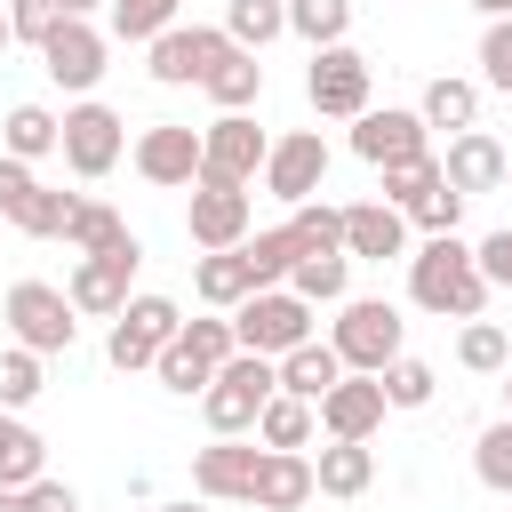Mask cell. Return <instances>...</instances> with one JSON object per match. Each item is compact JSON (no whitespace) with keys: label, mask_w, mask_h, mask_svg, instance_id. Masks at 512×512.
Returning a JSON list of instances; mask_svg holds the SVG:
<instances>
[{"label":"cell","mask_w":512,"mask_h":512,"mask_svg":"<svg viewBox=\"0 0 512 512\" xmlns=\"http://www.w3.org/2000/svg\"><path fill=\"white\" fill-rule=\"evenodd\" d=\"M408 296H416L424 312H440V320H480V304H488L480 256H472V248H464L456 232L424 240V248L408 256Z\"/></svg>","instance_id":"6da1fadb"},{"label":"cell","mask_w":512,"mask_h":512,"mask_svg":"<svg viewBox=\"0 0 512 512\" xmlns=\"http://www.w3.org/2000/svg\"><path fill=\"white\" fill-rule=\"evenodd\" d=\"M272 392H280V360H264V352H232V360L216 368V384L200 392V416H208L216 440H248Z\"/></svg>","instance_id":"7a4b0ae2"},{"label":"cell","mask_w":512,"mask_h":512,"mask_svg":"<svg viewBox=\"0 0 512 512\" xmlns=\"http://www.w3.org/2000/svg\"><path fill=\"white\" fill-rule=\"evenodd\" d=\"M400 336H408V320H400V304H384V296H344V304H336V328H328V344H336V360H344L352 376H384V368L400 360Z\"/></svg>","instance_id":"3957f363"},{"label":"cell","mask_w":512,"mask_h":512,"mask_svg":"<svg viewBox=\"0 0 512 512\" xmlns=\"http://www.w3.org/2000/svg\"><path fill=\"white\" fill-rule=\"evenodd\" d=\"M0 320H8V336H16L24 352H40V360L80 344V312H72V296L48 288V280H16L8 304H0Z\"/></svg>","instance_id":"277c9868"},{"label":"cell","mask_w":512,"mask_h":512,"mask_svg":"<svg viewBox=\"0 0 512 512\" xmlns=\"http://www.w3.org/2000/svg\"><path fill=\"white\" fill-rule=\"evenodd\" d=\"M232 336H240V352L288 360L296 344H312V304H304L296 288H256V296L232 312Z\"/></svg>","instance_id":"5b68a950"},{"label":"cell","mask_w":512,"mask_h":512,"mask_svg":"<svg viewBox=\"0 0 512 512\" xmlns=\"http://www.w3.org/2000/svg\"><path fill=\"white\" fill-rule=\"evenodd\" d=\"M176 328H184L176 296H128V312H120V320H112V336H104V360H112L120 376L160 368V352L176 344Z\"/></svg>","instance_id":"8992f818"},{"label":"cell","mask_w":512,"mask_h":512,"mask_svg":"<svg viewBox=\"0 0 512 512\" xmlns=\"http://www.w3.org/2000/svg\"><path fill=\"white\" fill-rule=\"evenodd\" d=\"M232 352H240V336H232V320H224V312L184 320V328H176V344L160 352V384L192 400V392H208V384H216V368H224Z\"/></svg>","instance_id":"52a82bcc"},{"label":"cell","mask_w":512,"mask_h":512,"mask_svg":"<svg viewBox=\"0 0 512 512\" xmlns=\"http://www.w3.org/2000/svg\"><path fill=\"white\" fill-rule=\"evenodd\" d=\"M264 160H272V136L248 120V112H216L208 128H200V176L208 184H256L264 176Z\"/></svg>","instance_id":"ba28073f"},{"label":"cell","mask_w":512,"mask_h":512,"mask_svg":"<svg viewBox=\"0 0 512 512\" xmlns=\"http://www.w3.org/2000/svg\"><path fill=\"white\" fill-rule=\"evenodd\" d=\"M136 264H144V240H136V232H128L120 248H104V256H80L72 280H64L72 312H80V320H120V312H128V280H136Z\"/></svg>","instance_id":"9c48e42d"},{"label":"cell","mask_w":512,"mask_h":512,"mask_svg":"<svg viewBox=\"0 0 512 512\" xmlns=\"http://www.w3.org/2000/svg\"><path fill=\"white\" fill-rule=\"evenodd\" d=\"M224 56H232V32H224V24H176V32H160V40L144 48V72H152L160 88H200Z\"/></svg>","instance_id":"30bf717a"},{"label":"cell","mask_w":512,"mask_h":512,"mask_svg":"<svg viewBox=\"0 0 512 512\" xmlns=\"http://www.w3.org/2000/svg\"><path fill=\"white\" fill-rule=\"evenodd\" d=\"M304 96L320 120H360L376 104V72L360 48H312V72H304Z\"/></svg>","instance_id":"8fae6325"},{"label":"cell","mask_w":512,"mask_h":512,"mask_svg":"<svg viewBox=\"0 0 512 512\" xmlns=\"http://www.w3.org/2000/svg\"><path fill=\"white\" fill-rule=\"evenodd\" d=\"M120 152H128V120H120L112 104L80 96V104L64 112V168L96 184V176H112V168H120Z\"/></svg>","instance_id":"7c38bea8"},{"label":"cell","mask_w":512,"mask_h":512,"mask_svg":"<svg viewBox=\"0 0 512 512\" xmlns=\"http://www.w3.org/2000/svg\"><path fill=\"white\" fill-rule=\"evenodd\" d=\"M352 152L384 176V168H408V160H424L432 152V128H424V112H400V104H368L360 120H352Z\"/></svg>","instance_id":"4fadbf2b"},{"label":"cell","mask_w":512,"mask_h":512,"mask_svg":"<svg viewBox=\"0 0 512 512\" xmlns=\"http://www.w3.org/2000/svg\"><path fill=\"white\" fill-rule=\"evenodd\" d=\"M256 464H264V440H208V448H192L200 504H248L256 496Z\"/></svg>","instance_id":"5bb4252c"},{"label":"cell","mask_w":512,"mask_h":512,"mask_svg":"<svg viewBox=\"0 0 512 512\" xmlns=\"http://www.w3.org/2000/svg\"><path fill=\"white\" fill-rule=\"evenodd\" d=\"M184 232H192V248L200 256H216V248H240L248 240V192L240 184H192V200H184Z\"/></svg>","instance_id":"9a60e30c"},{"label":"cell","mask_w":512,"mask_h":512,"mask_svg":"<svg viewBox=\"0 0 512 512\" xmlns=\"http://www.w3.org/2000/svg\"><path fill=\"white\" fill-rule=\"evenodd\" d=\"M40 64H48V80H56V88L88 96V88L104 80V32H96L88 16H64V24L40 40Z\"/></svg>","instance_id":"2e32d148"},{"label":"cell","mask_w":512,"mask_h":512,"mask_svg":"<svg viewBox=\"0 0 512 512\" xmlns=\"http://www.w3.org/2000/svg\"><path fill=\"white\" fill-rule=\"evenodd\" d=\"M128 160H136V176H144V184H168V192H176V184H200V128L160 120V128H144V136H136V152H128Z\"/></svg>","instance_id":"e0dca14e"},{"label":"cell","mask_w":512,"mask_h":512,"mask_svg":"<svg viewBox=\"0 0 512 512\" xmlns=\"http://www.w3.org/2000/svg\"><path fill=\"white\" fill-rule=\"evenodd\" d=\"M320 176H328V144H320V128L280 136V144H272V160H264V192H272V200H288V208H304V200L320 192Z\"/></svg>","instance_id":"ac0fdd59"},{"label":"cell","mask_w":512,"mask_h":512,"mask_svg":"<svg viewBox=\"0 0 512 512\" xmlns=\"http://www.w3.org/2000/svg\"><path fill=\"white\" fill-rule=\"evenodd\" d=\"M384 376H344L328 400H320V432L328 440H376V424H384Z\"/></svg>","instance_id":"d6986e66"},{"label":"cell","mask_w":512,"mask_h":512,"mask_svg":"<svg viewBox=\"0 0 512 512\" xmlns=\"http://www.w3.org/2000/svg\"><path fill=\"white\" fill-rule=\"evenodd\" d=\"M320 496V480H312V456L304 448H264V464H256V512H304Z\"/></svg>","instance_id":"ffe728a7"},{"label":"cell","mask_w":512,"mask_h":512,"mask_svg":"<svg viewBox=\"0 0 512 512\" xmlns=\"http://www.w3.org/2000/svg\"><path fill=\"white\" fill-rule=\"evenodd\" d=\"M440 176H448V192H504V144L488 136V128H464V136H448V160H440Z\"/></svg>","instance_id":"44dd1931"},{"label":"cell","mask_w":512,"mask_h":512,"mask_svg":"<svg viewBox=\"0 0 512 512\" xmlns=\"http://www.w3.org/2000/svg\"><path fill=\"white\" fill-rule=\"evenodd\" d=\"M344 256H368V264L408 256V216L392 200H352L344 208Z\"/></svg>","instance_id":"7402d4cb"},{"label":"cell","mask_w":512,"mask_h":512,"mask_svg":"<svg viewBox=\"0 0 512 512\" xmlns=\"http://www.w3.org/2000/svg\"><path fill=\"white\" fill-rule=\"evenodd\" d=\"M192 288H200V304H208V312H240V304L256 296V272H248V256H240V248H216V256H200V264H192Z\"/></svg>","instance_id":"603a6c76"},{"label":"cell","mask_w":512,"mask_h":512,"mask_svg":"<svg viewBox=\"0 0 512 512\" xmlns=\"http://www.w3.org/2000/svg\"><path fill=\"white\" fill-rule=\"evenodd\" d=\"M344 376H352V368H344V360H336V344H320V336H312V344H296V352L280 360V392H296V400H312V408H320Z\"/></svg>","instance_id":"cb8c5ba5"},{"label":"cell","mask_w":512,"mask_h":512,"mask_svg":"<svg viewBox=\"0 0 512 512\" xmlns=\"http://www.w3.org/2000/svg\"><path fill=\"white\" fill-rule=\"evenodd\" d=\"M312 480H320V496H368L376 488V448L368 440H328L312 456Z\"/></svg>","instance_id":"d4e9b609"},{"label":"cell","mask_w":512,"mask_h":512,"mask_svg":"<svg viewBox=\"0 0 512 512\" xmlns=\"http://www.w3.org/2000/svg\"><path fill=\"white\" fill-rule=\"evenodd\" d=\"M0 152L32 168V160H48V152H64V120H56L48 104H16V112L0 120Z\"/></svg>","instance_id":"484cf974"},{"label":"cell","mask_w":512,"mask_h":512,"mask_svg":"<svg viewBox=\"0 0 512 512\" xmlns=\"http://www.w3.org/2000/svg\"><path fill=\"white\" fill-rule=\"evenodd\" d=\"M40 464H48V440H40L16 408H0V488H32V480H48Z\"/></svg>","instance_id":"4316f807"},{"label":"cell","mask_w":512,"mask_h":512,"mask_svg":"<svg viewBox=\"0 0 512 512\" xmlns=\"http://www.w3.org/2000/svg\"><path fill=\"white\" fill-rule=\"evenodd\" d=\"M424 128H448V136H464V128H480V88L472 80H456V72H440L432 88H424Z\"/></svg>","instance_id":"83f0119b"},{"label":"cell","mask_w":512,"mask_h":512,"mask_svg":"<svg viewBox=\"0 0 512 512\" xmlns=\"http://www.w3.org/2000/svg\"><path fill=\"white\" fill-rule=\"evenodd\" d=\"M312 432H320V408L296 400V392H272L264 416H256V440L264 448H312Z\"/></svg>","instance_id":"f1b7e54d"},{"label":"cell","mask_w":512,"mask_h":512,"mask_svg":"<svg viewBox=\"0 0 512 512\" xmlns=\"http://www.w3.org/2000/svg\"><path fill=\"white\" fill-rule=\"evenodd\" d=\"M224 32H232V48L264 56L288 32V0H224Z\"/></svg>","instance_id":"f546056e"},{"label":"cell","mask_w":512,"mask_h":512,"mask_svg":"<svg viewBox=\"0 0 512 512\" xmlns=\"http://www.w3.org/2000/svg\"><path fill=\"white\" fill-rule=\"evenodd\" d=\"M200 88H208V104H216V112H248V104L264 96V64H256L248 48H232V56H224Z\"/></svg>","instance_id":"4dcf8cb0"},{"label":"cell","mask_w":512,"mask_h":512,"mask_svg":"<svg viewBox=\"0 0 512 512\" xmlns=\"http://www.w3.org/2000/svg\"><path fill=\"white\" fill-rule=\"evenodd\" d=\"M120 240H128V216H120L112 200H80L72 224H64V248H80V256H104V248H120Z\"/></svg>","instance_id":"1f68e13d"},{"label":"cell","mask_w":512,"mask_h":512,"mask_svg":"<svg viewBox=\"0 0 512 512\" xmlns=\"http://www.w3.org/2000/svg\"><path fill=\"white\" fill-rule=\"evenodd\" d=\"M288 288H296L304 304H344V288H352V256H344V248H328V256H296Z\"/></svg>","instance_id":"d6a6232c"},{"label":"cell","mask_w":512,"mask_h":512,"mask_svg":"<svg viewBox=\"0 0 512 512\" xmlns=\"http://www.w3.org/2000/svg\"><path fill=\"white\" fill-rule=\"evenodd\" d=\"M288 32H296L304 48H344L352 0H288Z\"/></svg>","instance_id":"836d02e7"},{"label":"cell","mask_w":512,"mask_h":512,"mask_svg":"<svg viewBox=\"0 0 512 512\" xmlns=\"http://www.w3.org/2000/svg\"><path fill=\"white\" fill-rule=\"evenodd\" d=\"M240 256H248L256 288H280V280L296 272V256H304V248H296V232H288V224H272V232H248V240H240Z\"/></svg>","instance_id":"e575fe53"},{"label":"cell","mask_w":512,"mask_h":512,"mask_svg":"<svg viewBox=\"0 0 512 512\" xmlns=\"http://www.w3.org/2000/svg\"><path fill=\"white\" fill-rule=\"evenodd\" d=\"M456 360H464L472 376H504V368H512V336H504L496 320H464V336H456Z\"/></svg>","instance_id":"d590c367"},{"label":"cell","mask_w":512,"mask_h":512,"mask_svg":"<svg viewBox=\"0 0 512 512\" xmlns=\"http://www.w3.org/2000/svg\"><path fill=\"white\" fill-rule=\"evenodd\" d=\"M176 8L184 0H112V40H160V32H176Z\"/></svg>","instance_id":"8d00e7d4"},{"label":"cell","mask_w":512,"mask_h":512,"mask_svg":"<svg viewBox=\"0 0 512 512\" xmlns=\"http://www.w3.org/2000/svg\"><path fill=\"white\" fill-rule=\"evenodd\" d=\"M440 184H448V176H440V160H432V152H424V160H408V168H384V200H392L400 216H416Z\"/></svg>","instance_id":"74e56055"},{"label":"cell","mask_w":512,"mask_h":512,"mask_svg":"<svg viewBox=\"0 0 512 512\" xmlns=\"http://www.w3.org/2000/svg\"><path fill=\"white\" fill-rule=\"evenodd\" d=\"M288 232H296V248H304V256H328V248H344V208L304 200V208L288 216Z\"/></svg>","instance_id":"f35d334b"},{"label":"cell","mask_w":512,"mask_h":512,"mask_svg":"<svg viewBox=\"0 0 512 512\" xmlns=\"http://www.w3.org/2000/svg\"><path fill=\"white\" fill-rule=\"evenodd\" d=\"M472 472H480V488L512 496V416H504V424H488V432L472 440Z\"/></svg>","instance_id":"ab89813d"},{"label":"cell","mask_w":512,"mask_h":512,"mask_svg":"<svg viewBox=\"0 0 512 512\" xmlns=\"http://www.w3.org/2000/svg\"><path fill=\"white\" fill-rule=\"evenodd\" d=\"M40 384H48V376H40V352L8 344V352H0V408H32Z\"/></svg>","instance_id":"60d3db41"},{"label":"cell","mask_w":512,"mask_h":512,"mask_svg":"<svg viewBox=\"0 0 512 512\" xmlns=\"http://www.w3.org/2000/svg\"><path fill=\"white\" fill-rule=\"evenodd\" d=\"M432 392H440V376H432L424 360H408V352H400V360L384 368V400H392V408H424Z\"/></svg>","instance_id":"b9f144b4"},{"label":"cell","mask_w":512,"mask_h":512,"mask_svg":"<svg viewBox=\"0 0 512 512\" xmlns=\"http://www.w3.org/2000/svg\"><path fill=\"white\" fill-rule=\"evenodd\" d=\"M480 80H488L496 96H512V16L480 32Z\"/></svg>","instance_id":"7bdbcfd3"},{"label":"cell","mask_w":512,"mask_h":512,"mask_svg":"<svg viewBox=\"0 0 512 512\" xmlns=\"http://www.w3.org/2000/svg\"><path fill=\"white\" fill-rule=\"evenodd\" d=\"M56 24H64V8H56V0H8V32H16V40H32V48H40Z\"/></svg>","instance_id":"ee69618b"},{"label":"cell","mask_w":512,"mask_h":512,"mask_svg":"<svg viewBox=\"0 0 512 512\" xmlns=\"http://www.w3.org/2000/svg\"><path fill=\"white\" fill-rule=\"evenodd\" d=\"M408 224H416L424 240H440V232H456V224H464V192H448V184H440V192H432V200H424V208H416Z\"/></svg>","instance_id":"f6af8a7d"},{"label":"cell","mask_w":512,"mask_h":512,"mask_svg":"<svg viewBox=\"0 0 512 512\" xmlns=\"http://www.w3.org/2000/svg\"><path fill=\"white\" fill-rule=\"evenodd\" d=\"M32 192H40V176H32L24 160H8V152H0V216H8V224L32 208Z\"/></svg>","instance_id":"bcb514c9"},{"label":"cell","mask_w":512,"mask_h":512,"mask_svg":"<svg viewBox=\"0 0 512 512\" xmlns=\"http://www.w3.org/2000/svg\"><path fill=\"white\" fill-rule=\"evenodd\" d=\"M472 256H480V280H488V288H512V224H504V232H488Z\"/></svg>","instance_id":"7dc6e473"},{"label":"cell","mask_w":512,"mask_h":512,"mask_svg":"<svg viewBox=\"0 0 512 512\" xmlns=\"http://www.w3.org/2000/svg\"><path fill=\"white\" fill-rule=\"evenodd\" d=\"M24 504H32V512H80V496H72L64 480H32V488H24Z\"/></svg>","instance_id":"c3c4849f"},{"label":"cell","mask_w":512,"mask_h":512,"mask_svg":"<svg viewBox=\"0 0 512 512\" xmlns=\"http://www.w3.org/2000/svg\"><path fill=\"white\" fill-rule=\"evenodd\" d=\"M472 8H480L488 24H504V16H512V0H472Z\"/></svg>","instance_id":"681fc988"},{"label":"cell","mask_w":512,"mask_h":512,"mask_svg":"<svg viewBox=\"0 0 512 512\" xmlns=\"http://www.w3.org/2000/svg\"><path fill=\"white\" fill-rule=\"evenodd\" d=\"M64 16H88V8H112V0H56Z\"/></svg>","instance_id":"f907efd6"},{"label":"cell","mask_w":512,"mask_h":512,"mask_svg":"<svg viewBox=\"0 0 512 512\" xmlns=\"http://www.w3.org/2000/svg\"><path fill=\"white\" fill-rule=\"evenodd\" d=\"M160 512H208V504H192V496H184V504H160Z\"/></svg>","instance_id":"816d5d0a"},{"label":"cell","mask_w":512,"mask_h":512,"mask_svg":"<svg viewBox=\"0 0 512 512\" xmlns=\"http://www.w3.org/2000/svg\"><path fill=\"white\" fill-rule=\"evenodd\" d=\"M8 40H16V32H8V8H0V48H8Z\"/></svg>","instance_id":"f5cc1de1"},{"label":"cell","mask_w":512,"mask_h":512,"mask_svg":"<svg viewBox=\"0 0 512 512\" xmlns=\"http://www.w3.org/2000/svg\"><path fill=\"white\" fill-rule=\"evenodd\" d=\"M504 408H512V368H504Z\"/></svg>","instance_id":"db71d44e"},{"label":"cell","mask_w":512,"mask_h":512,"mask_svg":"<svg viewBox=\"0 0 512 512\" xmlns=\"http://www.w3.org/2000/svg\"><path fill=\"white\" fill-rule=\"evenodd\" d=\"M504 184H512V152H504Z\"/></svg>","instance_id":"11a10c76"}]
</instances>
